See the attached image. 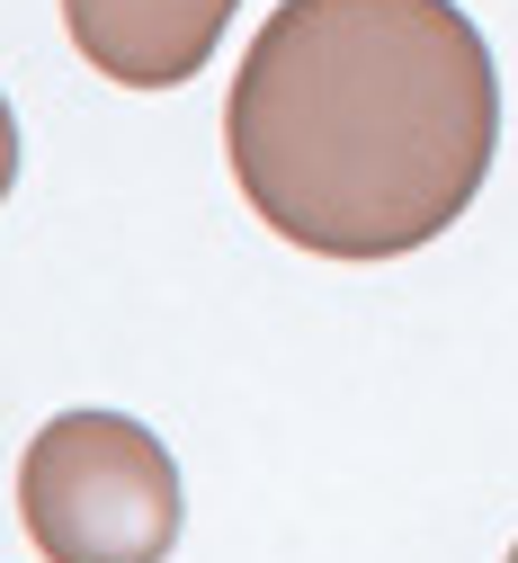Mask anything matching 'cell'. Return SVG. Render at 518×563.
<instances>
[{"label":"cell","instance_id":"cell-3","mask_svg":"<svg viewBox=\"0 0 518 563\" xmlns=\"http://www.w3.org/2000/svg\"><path fill=\"white\" fill-rule=\"evenodd\" d=\"M233 10L242 0H63V27L81 63L108 73L117 90H179L224 45Z\"/></svg>","mask_w":518,"mask_h":563},{"label":"cell","instance_id":"cell-1","mask_svg":"<svg viewBox=\"0 0 518 563\" xmlns=\"http://www.w3.org/2000/svg\"><path fill=\"white\" fill-rule=\"evenodd\" d=\"M492 144V45L456 0H277L224 99L251 216L322 260L438 242L483 197Z\"/></svg>","mask_w":518,"mask_h":563},{"label":"cell","instance_id":"cell-5","mask_svg":"<svg viewBox=\"0 0 518 563\" xmlns=\"http://www.w3.org/2000/svg\"><path fill=\"white\" fill-rule=\"evenodd\" d=\"M509 563H518V545H509Z\"/></svg>","mask_w":518,"mask_h":563},{"label":"cell","instance_id":"cell-4","mask_svg":"<svg viewBox=\"0 0 518 563\" xmlns=\"http://www.w3.org/2000/svg\"><path fill=\"white\" fill-rule=\"evenodd\" d=\"M10 179H19V117L0 99V197H10Z\"/></svg>","mask_w":518,"mask_h":563},{"label":"cell","instance_id":"cell-2","mask_svg":"<svg viewBox=\"0 0 518 563\" xmlns=\"http://www.w3.org/2000/svg\"><path fill=\"white\" fill-rule=\"evenodd\" d=\"M19 519L45 563H170L179 465L125 411H63L19 465Z\"/></svg>","mask_w":518,"mask_h":563}]
</instances>
